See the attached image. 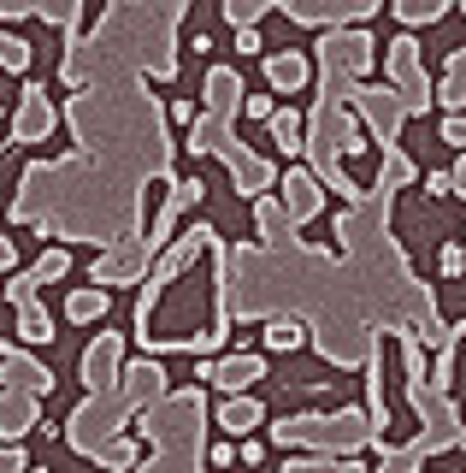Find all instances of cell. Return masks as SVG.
Segmentation results:
<instances>
[{"label":"cell","instance_id":"1","mask_svg":"<svg viewBox=\"0 0 466 473\" xmlns=\"http://www.w3.org/2000/svg\"><path fill=\"white\" fill-rule=\"evenodd\" d=\"M195 379H207V385L230 390V397H242V390L255 385V379H266V361L260 355H230V361H201Z\"/></svg>","mask_w":466,"mask_h":473},{"label":"cell","instance_id":"2","mask_svg":"<svg viewBox=\"0 0 466 473\" xmlns=\"http://www.w3.org/2000/svg\"><path fill=\"white\" fill-rule=\"evenodd\" d=\"M65 273H71V255H65V249H47V255L36 260L18 285H6V296H13V302H30V296H36V285H54V278H65Z\"/></svg>","mask_w":466,"mask_h":473},{"label":"cell","instance_id":"3","mask_svg":"<svg viewBox=\"0 0 466 473\" xmlns=\"http://www.w3.org/2000/svg\"><path fill=\"white\" fill-rule=\"evenodd\" d=\"M266 83H272V89H283V95L307 89V54H296V48L272 54V59H266Z\"/></svg>","mask_w":466,"mask_h":473},{"label":"cell","instance_id":"4","mask_svg":"<svg viewBox=\"0 0 466 473\" xmlns=\"http://www.w3.org/2000/svg\"><path fill=\"white\" fill-rule=\"evenodd\" d=\"M260 420H266V408H260L255 397H230L225 408H219V426H225L230 438H248V432H255Z\"/></svg>","mask_w":466,"mask_h":473},{"label":"cell","instance_id":"5","mask_svg":"<svg viewBox=\"0 0 466 473\" xmlns=\"http://www.w3.org/2000/svg\"><path fill=\"white\" fill-rule=\"evenodd\" d=\"M30 426H36V402L0 390V438H24Z\"/></svg>","mask_w":466,"mask_h":473},{"label":"cell","instance_id":"6","mask_svg":"<svg viewBox=\"0 0 466 473\" xmlns=\"http://www.w3.org/2000/svg\"><path fill=\"white\" fill-rule=\"evenodd\" d=\"M47 125H54L47 89H42V83H30V89H24V118H18V130H13V136L24 143V136H36V130H47Z\"/></svg>","mask_w":466,"mask_h":473},{"label":"cell","instance_id":"7","mask_svg":"<svg viewBox=\"0 0 466 473\" xmlns=\"http://www.w3.org/2000/svg\"><path fill=\"white\" fill-rule=\"evenodd\" d=\"M283 201H289V219L319 214V189H313L307 172H289V178H283Z\"/></svg>","mask_w":466,"mask_h":473},{"label":"cell","instance_id":"8","mask_svg":"<svg viewBox=\"0 0 466 473\" xmlns=\"http://www.w3.org/2000/svg\"><path fill=\"white\" fill-rule=\"evenodd\" d=\"M107 373H113V337H100V344H95V349H89V355H83V379H89V397H95V390H107V385H113V379H107Z\"/></svg>","mask_w":466,"mask_h":473},{"label":"cell","instance_id":"9","mask_svg":"<svg viewBox=\"0 0 466 473\" xmlns=\"http://www.w3.org/2000/svg\"><path fill=\"white\" fill-rule=\"evenodd\" d=\"M65 314L77 320V326H89V320H107V290H71Z\"/></svg>","mask_w":466,"mask_h":473},{"label":"cell","instance_id":"10","mask_svg":"<svg viewBox=\"0 0 466 473\" xmlns=\"http://www.w3.org/2000/svg\"><path fill=\"white\" fill-rule=\"evenodd\" d=\"M272 143H278L283 154L307 148V143H301V113H289V107H283V113H272Z\"/></svg>","mask_w":466,"mask_h":473},{"label":"cell","instance_id":"11","mask_svg":"<svg viewBox=\"0 0 466 473\" xmlns=\"http://www.w3.org/2000/svg\"><path fill=\"white\" fill-rule=\"evenodd\" d=\"M18 308H24V326H18V331H24L30 344H54V320H47L36 302H18Z\"/></svg>","mask_w":466,"mask_h":473},{"label":"cell","instance_id":"12","mask_svg":"<svg viewBox=\"0 0 466 473\" xmlns=\"http://www.w3.org/2000/svg\"><path fill=\"white\" fill-rule=\"evenodd\" d=\"M466 101V48L449 59V83H443V107H461Z\"/></svg>","mask_w":466,"mask_h":473},{"label":"cell","instance_id":"13","mask_svg":"<svg viewBox=\"0 0 466 473\" xmlns=\"http://www.w3.org/2000/svg\"><path fill=\"white\" fill-rule=\"evenodd\" d=\"M266 349H301V320H272L266 326Z\"/></svg>","mask_w":466,"mask_h":473},{"label":"cell","instance_id":"14","mask_svg":"<svg viewBox=\"0 0 466 473\" xmlns=\"http://www.w3.org/2000/svg\"><path fill=\"white\" fill-rule=\"evenodd\" d=\"M207 95L219 101V107H230V101L242 95V77H237V72H225V66H219V72L207 77Z\"/></svg>","mask_w":466,"mask_h":473},{"label":"cell","instance_id":"15","mask_svg":"<svg viewBox=\"0 0 466 473\" xmlns=\"http://www.w3.org/2000/svg\"><path fill=\"white\" fill-rule=\"evenodd\" d=\"M266 13H272L266 0H225V18L242 24V30H255V18H266Z\"/></svg>","mask_w":466,"mask_h":473},{"label":"cell","instance_id":"16","mask_svg":"<svg viewBox=\"0 0 466 473\" xmlns=\"http://www.w3.org/2000/svg\"><path fill=\"white\" fill-rule=\"evenodd\" d=\"M0 66H6V72H30V42L24 36H0Z\"/></svg>","mask_w":466,"mask_h":473},{"label":"cell","instance_id":"17","mask_svg":"<svg viewBox=\"0 0 466 473\" xmlns=\"http://www.w3.org/2000/svg\"><path fill=\"white\" fill-rule=\"evenodd\" d=\"M396 18H401V24H431V18H443V6H437V0H425V6L408 0V6H396Z\"/></svg>","mask_w":466,"mask_h":473},{"label":"cell","instance_id":"18","mask_svg":"<svg viewBox=\"0 0 466 473\" xmlns=\"http://www.w3.org/2000/svg\"><path fill=\"white\" fill-rule=\"evenodd\" d=\"M242 113L260 118V125H272V113H278V107H272V95H248V101H242Z\"/></svg>","mask_w":466,"mask_h":473},{"label":"cell","instance_id":"19","mask_svg":"<svg viewBox=\"0 0 466 473\" xmlns=\"http://www.w3.org/2000/svg\"><path fill=\"white\" fill-rule=\"evenodd\" d=\"M437 267H443V278H454V273L466 267V249H461V243H449V249L437 255Z\"/></svg>","mask_w":466,"mask_h":473},{"label":"cell","instance_id":"20","mask_svg":"<svg viewBox=\"0 0 466 473\" xmlns=\"http://www.w3.org/2000/svg\"><path fill=\"white\" fill-rule=\"evenodd\" d=\"M242 461H248V468H260V461H266V444H260V438H242V450H237Z\"/></svg>","mask_w":466,"mask_h":473},{"label":"cell","instance_id":"21","mask_svg":"<svg viewBox=\"0 0 466 473\" xmlns=\"http://www.w3.org/2000/svg\"><path fill=\"white\" fill-rule=\"evenodd\" d=\"M425 196H454V178L449 172H431V178H425Z\"/></svg>","mask_w":466,"mask_h":473},{"label":"cell","instance_id":"22","mask_svg":"<svg viewBox=\"0 0 466 473\" xmlns=\"http://www.w3.org/2000/svg\"><path fill=\"white\" fill-rule=\"evenodd\" d=\"M171 118H177V125H201V113H195V101H171Z\"/></svg>","mask_w":466,"mask_h":473},{"label":"cell","instance_id":"23","mask_svg":"<svg viewBox=\"0 0 466 473\" xmlns=\"http://www.w3.org/2000/svg\"><path fill=\"white\" fill-rule=\"evenodd\" d=\"M237 54H260V36H255V30H237Z\"/></svg>","mask_w":466,"mask_h":473},{"label":"cell","instance_id":"24","mask_svg":"<svg viewBox=\"0 0 466 473\" xmlns=\"http://www.w3.org/2000/svg\"><path fill=\"white\" fill-rule=\"evenodd\" d=\"M237 461V444H212V468H230Z\"/></svg>","mask_w":466,"mask_h":473},{"label":"cell","instance_id":"25","mask_svg":"<svg viewBox=\"0 0 466 473\" xmlns=\"http://www.w3.org/2000/svg\"><path fill=\"white\" fill-rule=\"evenodd\" d=\"M13 260H18V249H13V237H0V273H13Z\"/></svg>","mask_w":466,"mask_h":473},{"label":"cell","instance_id":"26","mask_svg":"<svg viewBox=\"0 0 466 473\" xmlns=\"http://www.w3.org/2000/svg\"><path fill=\"white\" fill-rule=\"evenodd\" d=\"M449 178H454V196H466V160H461V166H454Z\"/></svg>","mask_w":466,"mask_h":473}]
</instances>
